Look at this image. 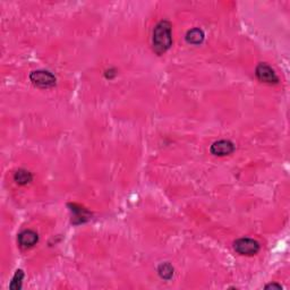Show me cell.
Segmentation results:
<instances>
[{
	"label": "cell",
	"instance_id": "cell-1",
	"mask_svg": "<svg viewBox=\"0 0 290 290\" xmlns=\"http://www.w3.org/2000/svg\"><path fill=\"white\" fill-rule=\"evenodd\" d=\"M153 50L158 55L166 52L173 43L171 24L168 21H161L153 30Z\"/></svg>",
	"mask_w": 290,
	"mask_h": 290
},
{
	"label": "cell",
	"instance_id": "cell-2",
	"mask_svg": "<svg viewBox=\"0 0 290 290\" xmlns=\"http://www.w3.org/2000/svg\"><path fill=\"white\" fill-rule=\"evenodd\" d=\"M30 80L34 85L42 87V89H49L56 85V77L47 70H35L30 75Z\"/></svg>",
	"mask_w": 290,
	"mask_h": 290
},
{
	"label": "cell",
	"instance_id": "cell-3",
	"mask_svg": "<svg viewBox=\"0 0 290 290\" xmlns=\"http://www.w3.org/2000/svg\"><path fill=\"white\" fill-rule=\"evenodd\" d=\"M235 251L241 255H255L259 251V244L252 238H241L235 242Z\"/></svg>",
	"mask_w": 290,
	"mask_h": 290
},
{
	"label": "cell",
	"instance_id": "cell-4",
	"mask_svg": "<svg viewBox=\"0 0 290 290\" xmlns=\"http://www.w3.org/2000/svg\"><path fill=\"white\" fill-rule=\"evenodd\" d=\"M255 74L256 76H258V79L263 83L276 84L279 82V79L274 73V70L269 65H266V64H259V65L256 67Z\"/></svg>",
	"mask_w": 290,
	"mask_h": 290
},
{
	"label": "cell",
	"instance_id": "cell-5",
	"mask_svg": "<svg viewBox=\"0 0 290 290\" xmlns=\"http://www.w3.org/2000/svg\"><path fill=\"white\" fill-rule=\"evenodd\" d=\"M235 151V145L232 142L227 140H221L218 142H214L211 146V153L213 156L225 157L229 156Z\"/></svg>",
	"mask_w": 290,
	"mask_h": 290
},
{
	"label": "cell",
	"instance_id": "cell-6",
	"mask_svg": "<svg viewBox=\"0 0 290 290\" xmlns=\"http://www.w3.org/2000/svg\"><path fill=\"white\" fill-rule=\"evenodd\" d=\"M39 241V236L33 230H24L18 235V242L23 248L33 247Z\"/></svg>",
	"mask_w": 290,
	"mask_h": 290
},
{
	"label": "cell",
	"instance_id": "cell-7",
	"mask_svg": "<svg viewBox=\"0 0 290 290\" xmlns=\"http://www.w3.org/2000/svg\"><path fill=\"white\" fill-rule=\"evenodd\" d=\"M204 40V33L200 29H192L187 32L186 41L191 45H201Z\"/></svg>",
	"mask_w": 290,
	"mask_h": 290
},
{
	"label": "cell",
	"instance_id": "cell-8",
	"mask_svg": "<svg viewBox=\"0 0 290 290\" xmlns=\"http://www.w3.org/2000/svg\"><path fill=\"white\" fill-rule=\"evenodd\" d=\"M14 179L17 184L19 185H28L32 181L33 177L31 173H29L28 170H24V169H19L15 173L14 175Z\"/></svg>",
	"mask_w": 290,
	"mask_h": 290
},
{
	"label": "cell",
	"instance_id": "cell-9",
	"mask_svg": "<svg viewBox=\"0 0 290 290\" xmlns=\"http://www.w3.org/2000/svg\"><path fill=\"white\" fill-rule=\"evenodd\" d=\"M158 273H159V275L162 279L169 280L173 278L174 275V268L169 263H162V264H160L159 268H158Z\"/></svg>",
	"mask_w": 290,
	"mask_h": 290
},
{
	"label": "cell",
	"instance_id": "cell-10",
	"mask_svg": "<svg viewBox=\"0 0 290 290\" xmlns=\"http://www.w3.org/2000/svg\"><path fill=\"white\" fill-rule=\"evenodd\" d=\"M23 278H24V273H23L22 270H17V271H16V273H15L14 278H13V280H12L11 285H9V288L13 289V290L21 289Z\"/></svg>",
	"mask_w": 290,
	"mask_h": 290
},
{
	"label": "cell",
	"instance_id": "cell-11",
	"mask_svg": "<svg viewBox=\"0 0 290 290\" xmlns=\"http://www.w3.org/2000/svg\"><path fill=\"white\" fill-rule=\"evenodd\" d=\"M266 289L268 288H276V289H282V287L280 285H276V283H271V285H268L265 287Z\"/></svg>",
	"mask_w": 290,
	"mask_h": 290
}]
</instances>
